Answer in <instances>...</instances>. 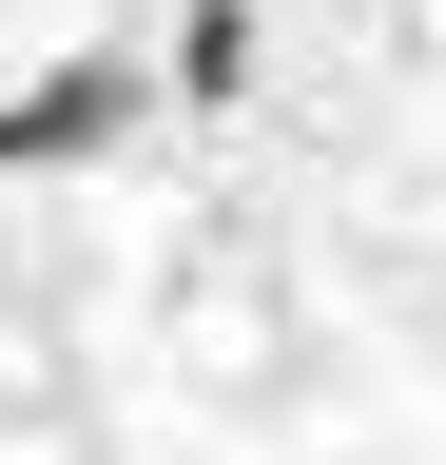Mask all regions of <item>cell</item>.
Instances as JSON below:
<instances>
[{
  "mask_svg": "<svg viewBox=\"0 0 446 465\" xmlns=\"http://www.w3.org/2000/svg\"><path fill=\"white\" fill-rule=\"evenodd\" d=\"M253 39H272L253 0H175V20H155V116H233V97L272 78Z\"/></svg>",
  "mask_w": 446,
  "mask_h": 465,
  "instance_id": "7a4b0ae2",
  "label": "cell"
},
{
  "mask_svg": "<svg viewBox=\"0 0 446 465\" xmlns=\"http://www.w3.org/2000/svg\"><path fill=\"white\" fill-rule=\"evenodd\" d=\"M155 136V58H39V78H0V194L20 174H97V155H136Z\"/></svg>",
  "mask_w": 446,
  "mask_h": 465,
  "instance_id": "6da1fadb",
  "label": "cell"
}]
</instances>
